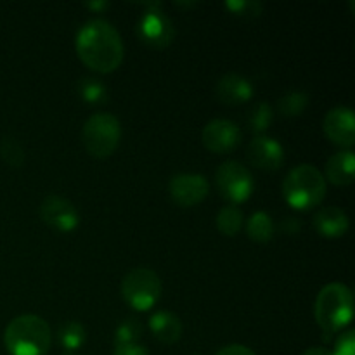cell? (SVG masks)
I'll return each instance as SVG.
<instances>
[{
	"instance_id": "cell-32",
	"label": "cell",
	"mask_w": 355,
	"mask_h": 355,
	"mask_svg": "<svg viewBox=\"0 0 355 355\" xmlns=\"http://www.w3.org/2000/svg\"><path fill=\"white\" fill-rule=\"evenodd\" d=\"M87 6H89L90 9H106V7H107V2H101V3L92 2V3H87Z\"/></svg>"
},
{
	"instance_id": "cell-7",
	"label": "cell",
	"mask_w": 355,
	"mask_h": 355,
	"mask_svg": "<svg viewBox=\"0 0 355 355\" xmlns=\"http://www.w3.org/2000/svg\"><path fill=\"white\" fill-rule=\"evenodd\" d=\"M215 184L222 198L231 201V205L245 203L250 200L255 189L253 175L241 162L229 159L224 162L215 172Z\"/></svg>"
},
{
	"instance_id": "cell-29",
	"label": "cell",
	"mask_w": 355,
	"mask_h": 355,
	"mask_svg": "<svg viewBox=\"0 0 355 355\" xmlns=\"http://www.w3.org/2000/svg\"><path fill=\"white\" fill-rule=\"evenodd\" d=\"M215 355H257L252 349L245 345H239V343H232V345L224 347V349L218 350Z\"/></svg>"
},
{
	"instance_id": "cell-24",
	"label": "cell",
	"mask_w": 355,
	"mask_h": 355,
	"mask_svg": "<svg viewBox=\"0 0 355 355\" xmlns=\"http://www.w3.org/2000/svg\"><path fill=\"white\" fill-rule=\"evenodd\" d=\"M142 336V324L139 319L128 318L118 324L114 333V345H128V343H137Z\"/></svg>"
},
{
	"instance_id": "cell-4",
	"label": "cell",
	"mask_w": 355,
	"mask_h": 355,
	"mask_svg": "<svg viewBox=\"0 0 355 355\" xmlns=\"http://www.w3.org/2000/svg\"><path fill=\"white\" fill-rule=\"evenodd\" d=\"M326 179L319 168L302 163L288 172L283 182V196L290 207L309 210L322 203L326 196Z\"/></svg>"
},
{
	"instance_id": "cell-9",
	"label": "cell",
	"mask_w": 355,
	"mask_h": 355,
	"mask_svg": "<svg viewBox=\"0 0 355 355\" xmlns=\"http://www.w3.org/2000/svg\"><path fill=\"white\" fill-rule=\"evenodd\" d=\"M40 218L59 232H71L78 227L80 214L75 205L59 194H49L38 208Z\"/></svg>"
},
{
	"instance_id": "cell-3",
	"label": "cell",
	"mask_w": 355,
	"mask_h": 355,
	"mask_svg": "<svg viewBox=\"0 0 355 355\" xmlns=\"http://www.w3.org/2000/svg\"><path fill=\"white\" fill-rule=\"evenodd\" d=\"M3 343L10 355H45L52 343L51 326L40 315H17L7 324Z\"/></svg>"
},
{
	"instance_id": "cell-15",
	"label": "cell",
	"mask_w": 355,
	"mask_h": 355,
	"mask_svg": "<svg viewBox=\"0 0 355 355\" xmlns=\"http://www.w3.org/2000/svg\"><path fill=\"white\" fill-rule=\"evenodd\" d=\"M312 225L318 231L319 236L329 239H336L345 236V232L349 231L350 220L349 215L338 207H326L321 208L318 214L314 215V220Z\"/></svg>"
},
{
	"instance_id": "cell-20",
	"label": "cell",
	"mask_w": 355,
	"mask_h": 355,
	"mask_svg": "<svg viewBox=\"0 0 355 355\" xmlns=\"http://www.w3.org/2000/svg\"><path fill=\"white\" fill-rule=\"evenodd\" d=\"M85 340V328H83V324H80V322L76 321L66 322V324L61 326V329H59V343H61V347L66 350L68 355L76 352L78 349H82Z\"/></svg>"
},
{
	"instance_id": "cell-27",
	"label": "cell",
	"mask_w": 355,
	"mask_h": 355,
	"mask_svg": "<svg viewBox=\"0 0 355 355\" xmlns=\"http://www.w3.org/2000/svg\"><path fill=\"white\" fill-rule=\"evenodd\" d=\"M227 9H231L232 12L236 14H252V16H257V14L262 12V3L259 2H253V0H246V2H227L225 3Z\"/></svg>"
},
{
	"instance_id": "cell-8",
	"label": "cell",
	"mask_w": 355,
	"mask_h": 355,
	"mask_svg": "<svg viewBox=\"0 0 355 355\" xmlns=\"http://www.w3.org/2000/svg\"><path fill=\"white\" fill-rule=\"evenodd\" d=\"M137 33L141 40L149 47L163 49L172 44L173 37H175V28H173L170 17L158 6L153 3L139 19Z\"/></svg>"
},
{
	"instance_id": "cell-1",
	"label": "cell",
	"mask_w": 355,
	"mask_h": 355,
	"mask_svg": "<svg viewBox=\"0 0 355 355\" xmlns=\"http://www.w3.org/2000/svg\"><path fill=\"white\" fill-rule=\"evenodd\" d=\"M76 54L85 66L99 73H111L121 64L125 54L121 35L110 21L90 19L76 33Z\"/></svg>"
},
{
	"instance_id": "cell-14",
	"label": "cell",
	"mask_w": 355,
	"mask_h": 355,
	"mask_svg": "<svg viewBox=\"0 0 355 355\" xmlns=\"http://www.w3.org/2000/svg\"><path fill=\"white\" fill-rule=\"evenodd\" d=\"M215 96L220 103L238 106L252 99L253 85L246 76L239 73H225L215 87Z\"/></svg>"
},
{
	"instance_id": "cell-17",
	"label": "cell",
	"mask_w": 355,
	"mask_h": 355,
	"mask_svg": "<svg viewBox=\"0 0 355 355\" xmlns=\"http://www.w3.org/2000/svg\"><path fill=\"white\" fill-rule=\"evenodd\" d=\"M149 329L158 342L173 345L182 336V322L175 314L168 311H159L149 319Z\"/></svg>"
},
{
	"instance_id": "cell-19",
	"label": "cell",
	"mask_w": 355,
	"mask_h": 355,
	"mask_svg": "<svg viewBox=\"0 0 355 355\" xmlns=\"http://www.w3.org/2000/svg\"><path fill=\"white\" fill-rule=\"evenodd\" d=\"M243 222H245L243 211L236 205H227V207L220 208V211L217 214V218H215V224H217L218 231L224 236H229V238H232V236H236L241 231Z\"/></svg>"
},
{
	"instance_id": "cell-12",
	"label": "cell",
	"mask_w": 355,
	"mask_h": 355,
	"mask_svg": "<svg viewBox=\"0 0 355 355\" xmlns=\"http://www.w3.org/2000/svg\"><path fill=\"white\" fill-rule=\"evenodd\" d=\"M324 134L335 144L350 149L355 144V116L352 107L336 106L324 116Z\"/></svg>"
},
{
	"instance_id": "cell-16",
	"label": "cell",
	"mask_w": 355,
	"mask_h": 355,
	"mask_svg": "<svg viewBox=\"0 0 355 355\" xmlns=\"http://www.w3.org/2000/svg\"><path fill=\"white\" fill-rule=\"evenodd\" d=\"M322 175H324L326 182L329 180L335 186H350L355 175V156L352 149H342L329 156Z\"/></svg>"
},
{
	"instance_id": "cell-10",
	"label": "cell",
	"mask_w": 355,
	"mask_h": 355,
	"mask_svg": "<svg viewBox=\"0 0 355 355\" xmlns=\"http://www.w3.org/2000/svg\"><path fill=\"white\" fill-rule=\"evenodd\" d=\"M243 132L238 127V123L225 118H215L205 125L201 132V141L203 146L211 153L217 155H225L236 149L241 142Z\"/></svg>"
},
{
	"instance_id": "cell-25",
	"label": "cell",
	"mask_w": 355,
	"mask_h": 355,
	"mask_svg": "<svg viewBox=\"0 0 355 355\" xmlns=\"http://www.w3.org/2000/svg\"><path fill=\"white\" fill-rule=\"evenodd\" d=\"M0 156L12 168H19L24 163V148L14 137H3L0 142Z\"/></svg>"
},
{
	"instance_id": "cell-5",
	"label": "cell",
	"mask_w": 355,
	"mask_h": 355,
	"mask_svg": "<svg viewBox=\"0 0 355 355\" xmlns=\"http://www.w3.org/2000/svg\"><path fill=\"white\" fill-rule=\"evenodd\" d=\"M121 139V123L111 113H94L82 128V142L89 155L107 158L116 151Z\"/></svg>"
},
{
	"instance_id": "cell-21",
	"label": "cell",
	"mask_w": 355,
	"mask_h": 355,
	"mask_svg": "<svg viewBox=\"0 0 355 355\" xmlns=\"http://www.w3.org/2000/svg\"><path fill=\"white\" fill-rule=\"evenodd\" d=\"M274 120V111L269 103H259L253 106V110L248 114V127L250 130L255 132L257 135H262L267 128L270 127Z\"/></svg>"
},
{
	"instance_id": "cell-18",
	"label": "cell",
	"mask_w": 355,
	"mask_h": 355,
	"mask_svg": "<svg viewBox=\"0 0 355 355\" xmlns=\"http://www.w3.org/2000/svg\"><path fill=\"white\" fill-rule=\"evenodd\" d=\"M276 225L267 211H255L246 222V234L255 243H269L274 238Z\"/></svg>"
},
{
	"instance_id": "cell-28",
	"label": "cell",
	"mask_w": 355,
	"mask_h": 355,
	"mask_svg": "<svg viewBox=\"0 0 355 355\" xmlns=\"http://www.w3.org/2000/svg\"><path fill=\"white\" fill-rule=\"evenodd\" d=\"M113 355H149V352L139 343H128V345H118Z\"/></svg>"
},
{
	"instance_id": "cell-23",
	"label": "cell",
	"mask_w": 355,
	"mask_h": 355,
	"mask_svg": "<svg viewBox=\"0 0 355 355\" xmlns=\"http://www.w3.org/2000/svg\"><path fill=\"white\" fill-rule=\"evenodd\" d=\"M78 94L89 104H101L106 101L107 90L104 83L97 78H83L78 82Z\"/></svg>"
},
{
	"instance_id": "cell-2",
	"label": "cell",
	"mask_w": 355,
	"mask_h": 355,
	"mask_svg": "<svg viewBox=\"0 0 355 355\" xmlns=\"http://www.w3.org/2000/svg\"><path fill=\"white\" fill-rule=\"evenodd\" d=\"M315 321L326 342L343 331L354 318V295L343 283H329L319 291L314 305Z\"/></svg>"
},
{
	"instance_id": "cell-31",
	"label": "cell",
	"mask_w": 355,
	"mask_h": 355,
	"mask_svg": "<svg viewBox=\"0 0 355 355\" xmlns=\"http://www.w3.org/2000/svg\"><path fill=\"white\" fill-rule=\"evenodd\" d=\"M302 355H331V350H328L326 347H311Z\"/></svg>"
},
{
	"instance_id": "cell-26",
	"label": "cell",
	"mask_w": 355,
	"mask_h": 355,
	"mask_svg": "<svg viewBox=\"0 0 355 355\" xmlns=\"http://www.w3.org/2000/svg\"><path fill=\"white\" fill-rule=\"evenodd\" d=\"M331 355H355V333L354 329H343L335 342Z\"/></svg>"
},
{
	"instance_id": "cell-13",
	"label": "cell",
	"mask_w": 355,
	"mask_h": 355,
	"mask_svg": "<svg viewBox=\"0 0 355 355\" xmlns=\"http://www.w3.org/2000/svg\"><path fill=\"white\" fill-rule=\"evenodd\" d=\"M248 155L250 163L253 166L266 172H272L277 170L284 162V149L279 141L269 135H257L252 142L248 144Z\"/></svg>"
},
{
	"instance_id": "cell-6",
	"label": "cell",
	"mask_w": 355,
	"mask_h": 355,
	"mask_svg": "<svg viewBox=\"0 0 355 355\" xmlns=\"http://www.w3.org/2000/svg\"><path fill=\"white\" fill-rule=\"evenodd\" d=\"M121 295L132 309L146 312L155 307L162 298L163 284L158 274L146 267L130 270L121 281Z\"/></svg>"
},
{
	"instance_id": "cell-22",
	"label": "cell",
	"mask_w": 355,
	"mask_h": 355,
	"mask_svg": "<svg viewBox=\"0 0 355 355\" xmlns=\"http://www.w3.org/2000/svg\"><path fill=\"white\" fill-rule=\"evenodd\" d=\"M309 106V96L302 90H291V92H286L279 99V107L281 114L284 116H298V114L304 113Z\"/></svg>"
},
{
	"instance_id": "cell-11",
	"label": "cell",
	"mask_w": 355,
	"mask_h": 355,
	"mask_svg": "<svg viewBox=\"0 0 355 355\" xmlns=\"http://www.w3.org/2000/svg\"><path fill=\"white\" fill-rule=\"evenodd\" d=\"M168 191L172 200L179 207L191 208L207 200L210 193V184L207 177L201 173H177L170 179Z\"/></svg>"
},
{
	"instance_id": "cell-30",
	"label": "cell",
	"mask_w": 355,
	"mask_h": 355,
	"mask_svg": "<svg viewBox=\"0 0 355 355\" xmlns=\"http://www.w3.org/2000/svg\"><path fill=\"white\" fill-rule=\"evenodd\" d=\"M281 229H283L284 232H288V234H295V232L300 231L302 225L298 224L297 218H284V220L281 222Z\"/></svg>"
}]
</instances>
